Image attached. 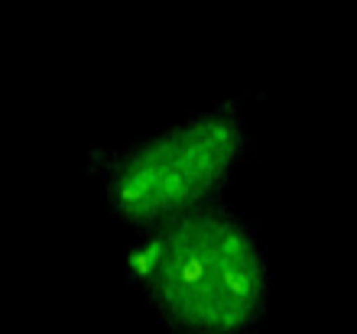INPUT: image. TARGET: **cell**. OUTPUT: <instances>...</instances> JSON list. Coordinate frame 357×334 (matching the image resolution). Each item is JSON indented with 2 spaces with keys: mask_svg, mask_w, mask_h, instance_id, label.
I'll use <instances>...</instances> for the list:
<instances>
[{
  "mask_svg": "<svg viewBox=\"0 0 357 334\" xmlns=\"http://www.w3.org/2000/svg\"><path fill=\"white\" fill-rule=\"evenodd\" d=\"M266 227L225 198L133 231L123 279L166 334H260L270 318Z\"/></svg>",
  "mask_w": 357,
  "mask_h": 334,
  "instance_id": "1",
  "label": "cell"
},
{
  "mask_svg": "<svg viewBox=\"0 0 357 334\" xmlns=\"http://www.w3.org/2000/svg\"><path fill=\"white\" fill-rule=\"evenodd\" d=\"M254 149L244 101L225 98L150 137L91 149L88 176L101 185L107 211L123 227L143 231L225 198V188L254 159Z\"/></svg>",
  "mask_w": 357,
  "mask_h": 334,
  "instance_id": "2",
  "label": "cell"
}]
</instances>
